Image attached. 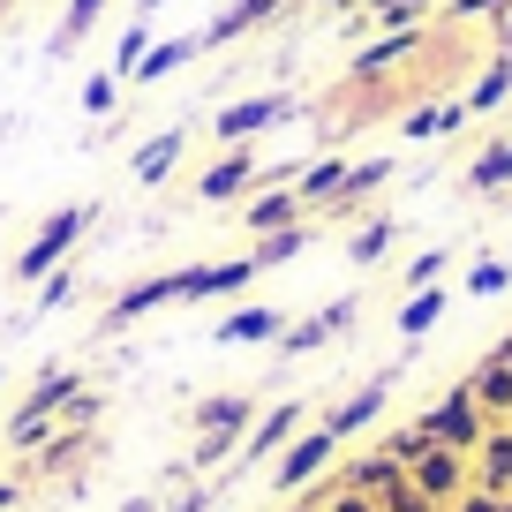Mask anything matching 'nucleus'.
Segmentation results:
<instances>
[{
  "label": "nucleus",
  "mask_w": 512,
  "mask_h": 512,
  "mask_svg": "<svg viewBox=\"0 0 512 512\" xmlns=\"http://www.w3.org/2000/svg\"><path fill=\"white\" fill-rule=\"evenodd\" d=\"M83 384H91V377H83L76 362H46L31 384H23V400H16V415H8V430H0V445H8V452H38L53 437V415L76 400Z\"/></svg>",
  "instance_id": "f257e3e1"
},
{
  "label": "nucleus",
  "mask_w": 512,
  "mask_h": 512,
  "mask_svg": "<svg viewBox=\"0 0 512 512\" xmlns=\"http://www.w3.org/2000/svg\"><path fill=\"white\" fill-rule=\"evenodd\" d=\"M91 226H98V204H91V196H83V204H61V211H46V226H38V234L16 249L8 279H16V287H38L46 272H61L68 256H76V241L91 234Z\"/></svg>",
  "instance_id": "f03ea898"
},
{
  "label": "nucleus",
  "mask_w": 512,
  "mask_h": 512,
  "mask_svg": "<svg viewBox=\"0 0 512 512\" xmlns=\"http://www.w3.org/2000/svg\"><path fill=\"white\" fill-rule=\"evenodd\" d=\"M302 113V98L294 91H256V98H234V106H219L211 113V144H256L264 128H279V121H294Z\"/></svg>",
  "instance_id": "7ed1b4c3"
},
{
  "label": "nucleus",
  "mask_w": 512,
  "mask_h": 512,
  "mask_svg": "<svg viewBox=\"0 0 512 512\" xmlns=\"http://www.w3.org/2000/svg\"><path fill=\"white\" fill-rule=\"evenodd\" d=\"M339 452H347V445H339L324 422H317V430H294V445L272 460V497H294V490H309L317 475H332Z\"/></svg>",
  "instance_id": "20e7f679"
},
{
  "label": "nucleus",
  "mask_w": 512,
  "mask_h": 512,
  "mask_svg": "<svg viewBox=\"0 0 512 512\" xmlns=\"http://www.w3.org/2000/svg\"><path fill=\"white\" fill-rule=\"evenodd\" d=\"M249 189H264V159H256V144H226L219 159L189 181L196 204H234V196H249Z\"/></svg>",
  "instance_id": "39448f33"
},
{
  "label": "nucleus",
  "mask_w": 512,
  "mask_h": 512,
  "mask_svg": "<svg viewBox=\"0 0 512 512\" xmlns=\"http://www.w3.org/2000/svg\"><path fill=\"white\" fill-rule=\"evenodd\" d=\"M354 324H362V294H332L317 317H294L287 332H279V354H317V347H332V339H347Z\"/></svg>",
  "instance_id": "423d86ee"
},
{
  "label": "nucleus",
  "mask_w": 512,
  "mask_h": 512,
  "mask_svg": "<svg viewBox=\"0 0 512 512\" xmlns=\"http://www.w3.org/2000/svg\"><path fill=\"white\" fill-rule=\"evenodd\" d=\"M302 422H309V407H302V400H279V407H264V415L249 422V437H241V452H234V460H241V467H272L279 452L294 445V430H302Z\"/></svg>",
  "instance_id": "0eeeda50"
},
{
  "label": "nucleus",
  "mask_w": 512,
  "mask_h": 512,
  "mask_svg": "<svg viewBox=\"0 0 512 512\" xmlns=\"http://www.w3.org/2000/svg\"><path fill=\"white\" fill-rule=\"evenodd\" d=\"M407 482H415L430 505H452V497L475 482V452H452V445H430L422 460H407Z\"/></svg>",
  "instance_id": "6e6552de"
},
{
  "label": "nucleus",
  "mask_w": 512,
  "mask_h": 512,
  "mask_svg": "<svg viewBox=\"0 0 512 512\" xmlns=\"http://www.w3.org/2000/svg\"><path fill=\"white\" fill-rule=\"evenodd\" d=\"M166 302H181V264H174V272H151V279H136V287H121V294L106 302V317H98V332L113 339V332H128L136 317L166 309Z\"/></svg>",
  "instance_id": "1a4fd4ad"
},
{
  "label": "nucleus",
  "mask_w": 512,
  "mask_h": 512,
  "mask_svg": "<svg viewBox=\"0 0 512 512\" xmlns=\"http://www.w3.org/2000/svg\"><path fill=\"white\" fill-rule=\"evenodd\" d=\"M430 430H437V445H452V452H475L482 437H490V415L475 407V392H467V384H452V392H437V407H430Z\"/></svg>",
  "instance_id": "9d476101"
},
{
  "label": "nucleus",
  "mask_w": 512,
  "mask_h": 512,
  "mask_svg": "<svg viewBox=\"0 0 512 512\" xmlns=\"http://www.w3.org/2000/svg\"><path fill=\"white\" fill-rule=\"evenodd\" d=\"M392 377H400V369H384V377H369V384H354L347 400H339V407H332V415H324V430H332V437H339V445H347V437H362V430H369V422H377V415H384V400H392Z\"/></svg>",
  "instance_id": "9b49d317"
},
{
  "label": "nucleus",
  "mask_w": 512,
  "mask_h": 512,
  "mask_svg": "<svg viewBox=\"0 0 512 512\" xmlns=\"http://www.w3.org/2000/svg\"><path fill=\"white\" fill-rule=\"evenodd\" d=\"M309 211H302V196H294V181L287 189H249V204H241V234L249 241H264V234H287V226H302Z\"/></svg>",
  "instance_id": "f8f14e48"
},
{
  "label": "nucleus",
  "mask_w": 512,
  "mask_h": 512,
  "mask_svg": "<svg viewBox=\"0 0 512 512\" xmlns=\"http://www.w3.org/2000/svg\"><path fill=\"white\" fill-rule=\"evenodd\" d=\"M287 309H272V302H249V309H234V317H219V347H279V332H287Z\"/></svg>",
  "instance_id": "ddd939ff"
},
{
  "label": "nucleus",
  "mask_w": 512,
  "mask_h": 512,
  "mask_svg": "<svg viewBox=\"0 0 512 512\" xmlns=\"http://www.w3.org/2000/svg\"><path fill=\"white\" fill-rule=\"evenodd\" d=\"M256 422V392H204V400H189V430H234L249 437Z\"/></svg>",
  "instance_id": "4468645a"
},
{
  "label": "nucleus",
  "mask_w": 512,
  "mask_h": 512,
  "mask_svg": "<svg viewBox=\"0 0 512 512\" xmlns=\"http://www.w3.org/2000/svg\"><path fill=\"white\" fill-rule=\"evenodd\" d=\"M181 151H189V128H159L151 144H136V151H128V174L144 181V189H159V181H174Z\"/></svg>",
  "instance_id": "2eb2a0df"
},
{
  "label": "nucleus",
  "mask_w": 512,
  "mask_h": 512,
  "mask_svg": "<svg viewBox=\"0 0 512 512\" xmlns=\"http://www.w3.org/2000/svg\"><path fill=\"white\" fill-rule=\"evenodd\" d=\"M332 482H347V490L384 497V490H400V482H407V467L392 460V452H354V460H332Z\"/></svg>",
  "instance_id": "dca6fc26"
},
{
  "label": "nucleus",
  "mask_w": 512,
  "mask_h": 512,
  "mask_svg": "<svg viewBox=\"0 0 512 512\" xmlns=\"http://www.w3.org/2000/svg\"><path fill=\"white\" fill-rule=\"evenodd\" d=\"M392 174H400L392 159H354V166H347V181H339V196L317 211V219H347V211H362V204H369V196H377Z\"/></svg>",
  "instance_id": "f3484780"
},
{
  "label": "nucleus",
  "mask_w": 512,
  "mask_h": 512,
  "mask_svg": "<svg viewBox=\"0 0 512 512\" xmlns=\"http://www.w3.org/2000/svg\"><path fill=\"white\" fill-rule=\"evenodd\" d=\"M467 392H475V407H482V415H490V422H512V362H497V354H482V362L475 369H467Z\"/></svg>",
  "instance_id": "a211bd4d"
},
{
  "label": "nucleus",
  "mask_w": 512,
  "mask_h": 512,
  "mask_svg": "<svg viewBox=\"0 0 512 512\" xmlns=\"http://www.w3.org/2000/svg\"><path fill=\"white\" fill-rule=\"evenodd\" d=\"M475 490L512 497V422H490V437L475 445Z\"/></svg>",
  "instance_id": "6ab92c4d"
},
{
  "label": "nucleus",
  "mask_w": 512,
  "mask_h": 512,
  "mask_svg": "<svg viewBox=\"0 0 512 512\" xmlns=\"http://www.w3.org/2000/svg\"><path fill=\"white\" fill-rule=\"evenodd\" d=\"M505 189H512V136H490L467 159V196H505Z\"/></svg>",
  "instance_id": "aec40b11"
},
{
  "label": "nucleus",
  "mask_w": 512,
  "mask_h": 512,
  "mask_svg": "<svg viewBox=\"0 0 512 512\" xmlns=\"http://www.w3.org/2000/svg\"><path fill=\"white\" fill-rule=\"evenodd\" d=\"M467 121H475V113H467V98L452 91V98H437V106H415V113H407V136H415V144H445V136H460Z\"/></svg>",
  "instance_id": "412c9836"
},
{
  "label": "nucleus",
  "mask_w": 512,
  "mask_h": 512,
  "mask_svg": "<svg viewBox=\"0 0 512 512\" xmlns=\"http://www.w3.org/2000/svg\"><path fill=\"white\" fill-rule=\"evenodd\" d=\"M445 309H452L445 279H437V287H415V294H407V302H400V317H392V332H400V339H430Z\"/></svg>",
  "instance_id": "4be33fe9"
},
{
  "label": "nucleus",
  "mask_w": 512,
  "mask_h": 512,
  "mask_svg": "<svg viewBox=\"0 0 512 512\" xmlns=\"http://www.w3.org/2000/svg\"><path fill=\"white\" fill-rule=\"evenodd\" d=\"M347 166H354V159H339V151H332V159H309L302 174H294V196H302V211H309V219H317V211H324V204H332V196H339V181H347Z\"/></svg>",
  "instance_id": "5701e85b"
},
{
  "label": "nucleus",
  "mask_w": 512,
  "mask_h": 512,
  "mask_svg": "<svg viewBox=\"0 0 512 512\" xmlns=\"http://www.w3.org/2000/svg\"><path fill=\"white\" fill-rule=\"evenodd\" d=\"M392 241H400V219L392 211H377V219H362L347 234V264H362V272H377L384 256H392Z\"/></svg>",
  "instance_id": "b1692460"
},
{
  "label": "nucleus",
  "mask_w": 512,
  "mask_h": 512,
  "mask_svg": "<svg viewBox=\"0 0 512 512\" xmlns=\"http://www.w3.org/2000/svg\"><path fill=\"white\" fill-rule=\"evenodd\" d=\"M196 53H204V46H196V31H189V38H159V46L136 61V76H128V83H136V91H151V83H166L174 68H189Z\"/></svg>",
  "instance_id": "393cba45"
},
{
  "label": "nucleus",
  "mask_w": 512,
  "mask_h": 512,
  "mask_svg": "<svg viewBox=\"0 0 512 512\" xmlns=\"http://www.w3.org/2000/svg\"><path fill=\"white\" fill-rule=\"evenodd\" d=\"M467 113H497V106H512V53H490V61H482V76L467 83Z\"/></svg>",
  "instance_id": "a878e982"
},
{
  "label": "nucleus",
  "mask_w": 512,
  "mask_h": 512,
  "mask_svg": "<svg viewBox=\"0 0 512 512\" xmlns=\"http://www.w3.org/2000/svg\"><path fill=\"white\" fill-rule=\"evenodd\" d=\"M437 0H362V8H347L354 23H377V31H422L430 23Z\"/></svg>",
  "instance_id": "bb28decb"
},
{
  "label": "nucleus",
  "mask_w": 512,
  "mask_h": 512,
  "mask_svg": "<svg viewBox=\"0 0 512 512\" xmlns=\"http://www.w3.org/2000/svg\"><path fill=\"white\" fill-rule=\"evenodd\" d=\"M106 8H113V0H68L61 23H53V61H68V53H76L83 38L98 31V16H106Z\"/></svg>",
  "instance_id": "cd10ccee"
},
{
  "label": "nucleus",
  "mask_w": 512,
  "mask_h": 512,
  "mask_svg": "<svg viewBox=\"0 0 512 512\" xmlns=\"http://www.w3.org/2000/svg\"><path fill=\"white\" fill-rule=\"evenodd\" d=\"M317 241V219H302V226H287V234H264V241H249V256H256V272H279V264H294V256Z\"/></svg>",
  "instance_id": "c85d7f7f"
},
{
  "label": "nucleus",
  "mask_w": 512,
  "mask_h": 512,
  "mask_svg": "<svg viewBox=\"0 0 512 512\" xmlns=\"http://www.w3.org/2000/svg\"><path fill=\"white\" fill-rule=\"evenodd\" d=\"M467 294H475V302L512 294V256H475V264H467Z\"/></svg>",
  "instance_id": "c756f323"
},
{
  "label": "nucleus",
  "mask_w": 512,
  "mask_h": 512,
  "mask_svg": "<svg viewBox=\"0 0 512 512\" xmlns=\"http://www.w3.org/2000/svg\"><path fill=\"white\" fill-rule=\"evenodd\" d=\"M437 445V430H430V415H415V422H400V430H392V437H377V452H392V460H422V452H430Z\"/></svg>",
  "instance_id": "7c9ffc66"
},
{
  "label": "nucleus",
  "mask_w": 512,
  "mask_h": 512,
  "mask_svg": "<svg viewBox=\"0 0 512 512\" xmlns=\"http://www.w3.org/2000/svg\"><path fill=\"white\" fill-rule=\"evenodd\" d=\"M234 452H241V437H234V430H196V452H189V467H196V475H211V467H226Z\"/></svg>",
  "instance_id": "2f4dec72"
},
{
  "label": "nucleus",
  "mask_w": 512,
  "mask_h": 512,
  "mask_svg": "<svg viewBox=\"0 0 512 512\" xmlns=\"http://www.w3.org/2000/svg\"><path fill=\"white\" fill-rule=\"evenodd\" d=\"M151 46H159V38H151V16H136V23H128V31H121V53H113V76H136V61H144V53Z\"/></svg>",
  "instance_id": "473e14b6"
},
{
  "label": "nucleus",
  "mask_w": 512,
  "mask_h": 512,
  "mask_svg": "<svg viewBox=\"0 0 512 512\" xmlns=\"http://www.w3.org/2000/svg\"><path fill=\"white\" fill-rule=\"evenodd\" d=\"M76 106L91 113V121H106V113L121 106V76H113V68H106V76H91V83H83V98H76Z\"/></svg>",
  "instance_id": "72a5a7b5"
},
{
  "label": "nucleus",
  "mask_w": 512,
  "mask_h": 512,
  "mask_svg": "<svg viewBox=\"0 0 512 512\" xmlns=\"http://www.w3.org/2000/svg\"><path fill=\"white\" fill-rule=\"evenodd\" d=\"M76 287H83V279H76V264L46 272V279H38V309H46V317H53V309H68V302H76Z\"/></svg>",
  "instance_id": "f704fd0d"
},
{
  "label": "nucleus",
  "mask_w": 512,
  "mask_h": 512,
  "mask_svg": "<svg viewBox=\"0 0 512 512\" xmlns=\"http://www.w3.org/2000/svg\"><path fill=\"white\" fill-rule=\"evenodd\" d=\"M445 264H452L445 249H422L415 264H407V272H400V287H407V294H415V287H437V279H445Z\"/></svg>",
  "instance_id": "c9c22d12"
},
{
  "label": "nucleus",
  "mask_w": 512,
  "mask_h": 512,
  "mask_svg": "<svg viewBox=\"0 0 512 512\" xmlns=\"http://www.w3.org/2000/svg\"><path fill=\"white\" fill-rule=\"evenodd\" d=\"M377 505H384V512H445V505H430V497H422L415 482H400V490H384Z\"/></svg>",
  "instance_id": "e433bc0d"
},
{
  "label": "nucleus",
  "mask_w": 512,
  "mask_h": 512,
  "mask_svg": "<svg viewBox=\"0 0 512 512\" xmlns=\"http://www.w3.org/2000/svg\"><path fill=\"white\" fill-rule=\"evenodd\" d=\"M445 512H505V497H497V490H475V482H467V490L452 497Z\"/></svg>",
  "instance_id": "4c0bfd02"
},
{
  "label": "nucleus",
  "mask_w": 512,
  "mask_h": 512,
  "mask_svg": "<svg viewBox=\"0 0 512 512\" xmlns=\"http://www.w3.org/2000/svg\"><path fill=\"white\" fill-rule=\"evenodd\" d=\"M211 505V490H189V497H174V512H204Z\"/></svg>",
  "instance_id": "58836bf2"
},
{
  "label": "nucleus",
  "mask_w": 512,
  "mask_h": 512,
  "mask_svg": "<svg viewBox=\"0 0 512 512\" xmlns=\"http://www.w3.org/2000/svg\"><path fill=\"white\" fill-rule=\"evenodd\" d=\"M23 505V482H0V512H16Z\"/></svg>",
  "instance_id": "ea45409f"
},
{
  "label": "nucleus",
  "mask_w": 512,
  "mask_h": 512,
  "mask_svg": "<svg viewBox=\"0 0 512 512\" xmlns=\"http://www.w3.org/2000/svg\"><path fill=\"white\" fill-rule=\"evenodd\" d=\"M294 8H339V16H347V8H354V0H294Z\"/></svg>",
  "instance_id": "a19ab883"
},
{
  "label": "nucleus",
  "mask_w": 512,
  "mask_h": 512,
  "mask_svg": "<svg viewBox=\"0 0 512 512\" xmlns=\"http://www.w3.org/2000/svg\"><path fill=\"white\" fill-rule=\"evenodd\" d=\"M8 8H16V0H0V16H8Z\"/></svg>",
  "instance_id": "79ce46f5"
},
{
  "label": "nucleus",
  "mask_w": 512,
  "mask_h": 512,
  "mask_svg": "<svg viewBox=\"0 0 512 512\" xmlns=\"http://www.w3.org/2000/svg\"><path fill=\"white\" fill-rule=\"evenodd\" d=\"M0 384H8V369H0Z\"/></svg>",
  "instance_id": "37998d69"
},
{
  "label": "nucleus",
  "mask_w": 512,
  "mask_h": 512,
  "mask_svg": "<svg viewBox=\"0 0 512 512\" xmlns=\"http://www.w3.org/2000/svg\"><path fill=\"white\" fill-rule=\"evenodd\" d=\"M505 512H512V497H505Z\"/></svg>",
  "instance_id": "c03bdc74"
},
{
  "label": "nucleus",
  "mask_w": 512,
  "mask_h": 512,
  "mask_svg": "<svg viewBox=\"0 0 512 512\" xmlns=\"http://www.w3.org/2000/svg\"><path fill=\"white\" fill-rule=\"evenodd\" d=\"M505 256H512V249H505Z\"/></svg>",
  "instance_id": "a18cd8bd"
},
{
  "label": "nucleus",
  "mask_w": 512,
  "mask_h": 512,
  "mask_svg": "<svg viewBox=\"0 0 512 512\" xmlns=\"http://www.w3.org/2000/svg\"><path fill=\"white\" fill-rule=\"evenodd\" d=\"M317 512H324V505H317Z\"/></svg>",
  "instance_id": "49530a36"
}]
</instances>
